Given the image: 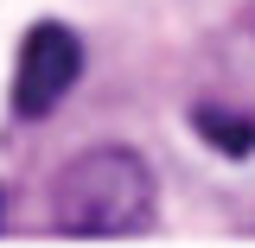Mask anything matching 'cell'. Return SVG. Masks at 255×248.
<instances>
[{
	"label": "cell",
	"mask_w": 255,
	"mask_h": 248,
	"mask_svg": "<svg viewBox=\"0 0 255 248\" xmlns=\"http://www.w3.org/2000/svg\"><path fill=\"white\" fill-rule=\"evenodd\" d=\"M191 121H198V134H204L217 153H230V159L255 153V115H236V108H198Z\"/></svg>",
	"instance_id": "obj_3"
},
{
	"label": "cell",
	"mask_w": 255,
	"mask_h": 248,
	"mask_svg": "<svg viewBox=\"0 0 255 248\" xmlns=\"http://www.w3.org/2000/svg\"><path fill=\"white\" fill-rule=\"evenodd\" d=\"M153 223V172L128 147H90L51 185V229L77 242H115Z\"/></svg>",
	"instance_id": "obj_1"
},
{
	"label": "cell",
	"mask_w": 255,
	"mask_h": 248,
	"mask_svg": "<svg viewBox=\"0 0 255 248\" xmlns=\"http://www.w3.org/2000/svg\"><path fill=\"white\" fill-rule=\"evenodd\" d=\"M83 70V45L77 32L58 26V19H38V26L19 38V70H13V115L19 121H45L58 108L70 83Z\"/></svg>",
	"instance_id": "obj_2"
},
{
	"label": "cell",
	"mask_w": 255,
	"mask_h": 248,
	"mask_svg": "<svg viewBox=\"0 0 255 248\" xmlns=\"http://www.w3.org/2000/svg\"><path fill=\"white\" fill-rule=\"evenodd\" d=\"M249 26H255V6H249Z\"/></svg>",
	"instance_id": "obj_4"
}]
</instances>
